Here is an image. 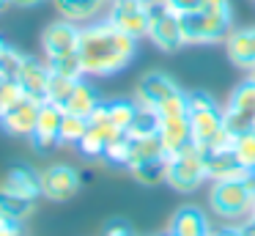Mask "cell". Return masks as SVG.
<instances>
[{"mask_svg": "<svg viewBox=\"0 0 255 236\" xmlns=\"http://www.w3.org/2000/svg\"><path fill=\"white\" fill-rule=\"evenodd\" d=\"M253 132H255V126H253Z\"/></svg>", "mask_w": 255, "mask_h": 236, "instance_id": "7dc6e473", "label": "cell"}, {"mask_svg": "<svg viewBox=\"0 0 255 236\" xmlns=\"http://www.w3.org/2000/svg\"><path fill=\"white\" fill-rule=\"evenodd\" d=\"M50 74H52V71H50V66H47V60H39V58H30V55H25L22 66H19V74H17V82L22 85L25 96L44 102Z\"/></svg>", "mask_w": 255, "mask_h": 236, "instance_id": "5bb4252c", "label": "cell"}, {"mask_svg": "<svg viewBox=\"0 0 255 236\" xmlns=\"http://www.w3.org/2000/svg\"><path fill=\"white\" fill-rule=\"evenodd\" d=\"M162 236H173V234H170V231H167V234H162Z\"/></svg>", "mask_w": 255, "mask_h": 236, "instance_id": "ee69618b", "label": "cell"}, {"mask_svg": "<svg viewBox=\"0 0 255 236\" xmlns=\"http://www.w3.org/2000/svg\"><path fill=\"white\" fill-rule=\"evenodd\" d=\"M8 47H11V44H8V41H6V38H3V36H0V55H3V52H6V49H8Z\"/></svg>", "mask_w": 255, "mask_h": 236, "instance_id": "ab89813d", "label": "cell"}, {"mask_svg": "<svg viewBox=\"0 0 255 236\" xmlns=\"http://www.w3.org/2000/svg\"><path fill=\"white\" fill-rule=\"evenodd\" d=\"M39 179H41V198H47L52 203L69 201L80 190V173L72 165H63V162L47 165L44 170H39Z\"/></svg>", "mask_w": 255, "mask_h": 236, "instance_id": "9c48e42d", "label": "cell"}, {"mask_svg": "<svg viewBox=\"0 0 255 236\" xmlns=\"http://www.w3.org/2000/svg\"><path fill=\"white\" fill-rule=\"evenodd\" d=\"M77 80H69V77H61V74H50V82H47V93H44V102H52L58 107L66 104V99L72 96Z\"/></svg>", "mask_w": 255, "mask_h": 236, "instance_id": "f546056e", "label": "cell"}, {"mask_svg": "<svg viewBox=\"0 0 255 236\" xmlns=\"http://www.w3.org/2000/svg\"><path fill=\"white\" fill-rule=\"evenodd\" d=\"M105 19L116 25L121 33L132 38L148 36V22H151V3L148 0H110L105 11Z\"/></svg>", "mask_w": 255, "mask_h": 236, "instance_id": "5b68a950", "label": "cell"}, {"mask_svg": "<svg viewBox=\"0 0 255 236\" xmlns=\"http://www.w3.org/2000/svg\"><path fill=\"white\" fill-rule=\"evenodd\" d=\"M22 60H25V55L19 52L17 47H8L6 52L0 55V82L3 80H17Z\"/></svg>", "mask_w": 255, "mask_h": 236, "instance_id": "1f68e13d", "label": "cell"}, {"mask_svg": "<svg viewBox=\"0 0 255 236\" xmlns=\"http://www.w3.org/2000/svg\"><path fill=\"white\" fill-rule=\"evenodd\" d=\"M165 168H167V157H162V159H151V162L134 165V168H129V173H132V179L140 181V184L156 187V184L165 181Z\"/></svg>", "mask_w": 255, "mask_h": 236, "instance_id": "d4e9b609", "label": "cell"}, {"mask_svg": "<svg viewBox=\"0 0 255 236\" xmlns=\"http://www.w3.org/2000/svg\"><path fill=\"white\" fill-rule=\"evenodd\" d=\"M129 151H132V137L127 135V132H121V135H116L110 143H107L105 148V157L110 165H118V168H127L129 165Z\"/></svg>", "mask_w": 255, "mask_h": 236, "instance_id": "f1b7e54d", "label": "cell"}, {"mask_svg": "<svg viewBox=\"0 0 255 236\" xmlns=\"http://www.w3.org/2000/svg\"><path fill=\"white\" fill-rule=\"evenodd\" d=\"M255 201V179H233V181H211L209 206L228 225H242L253 214Z\"/></svg>", "mask_w": 255, "mask_h": 236, "instance_id": "7a4b0ae2", "label": "cell"}, {"mask_svg": "<svg viewBox=\"0 0 255 236\" xmlns=\"http://www.w3.org/2000/svg\"><path fill=\"white\" fill-rule=\"evenodd\" d=\"M167 157L165 148H162L159 143V135H145V137H132V151H129V168H134V165L140 162H151V159H162Z\"/></svg>", "mask_w": 255, "mask_h": 236, "instance_id": "603a6c76", "label": "cell"}, {"mask_svg": "<svg viewBox=\"0 0 255 236\" xmlns=\"http://www.w3.org/2000/svg\"><path fill=\"white\" fill-rule=\"evenodd\" d=\"M47 66H50L52 74H61V77H69V80H83L85 71H83V63H80V55L77 52H69V55H55V58H44Z\"/></svg>", "mask_w": 255, "mask_h": 236, "instance_id": "4316f807", "label": "cell"}, {"mask_svg": "<svg viewBox=\"0 0 255 236\" xmlns=\"http://www.w3.org/2000/svg\"><path fill=\"white\" fill-rule=\"evenodd\" d=\"M222 118H225V129L233 132V135L250 132L255 126V82L253 80H244L231 93L228 107H222Z\"/></svg>", "mask_w": 255, "mask_h": 236, "instance_id": "ba28073f", "label": "cell"}, {"mask_svg": "<svg viewBox=\"0 0 255 236\" xmlns=\"http://www.w3.org/2000/svg\"><path fill=\"white\" fill-rule=\"evenodd\" d=\"M99 104H102L99 91H96V88L88 82V77H83V80H77L72 96H69L66 104H63V113H74V115H83V118H88V115L94 113L96 107H99Z\"/></svg>", "mask_w": 255, "mask_h": 236, "instance_id": "44dd1931", "label": "cell"}, {"mask_svg": "<svg viewBox=\"0 0 255 236\" xmlns=\"http://www.w3.org/2000/svg\"><path fill=\"white\" fill-rule=\"evenodd\" d=\"M6 190L17 192V195H25V198H33V201H39L41 198V179H39V170L28 168V165H17V168H11L6 173V179H3V184Z\"/></svg>", "mask_w": 255, "mask_h": 236, "instance_id": "ffe728a7", "label": "cell"}, {"mask_svg": "<svg viewBox=\"0 0 255 236\" xmlns=\"http://www.w3.org/2000/svg\"><path fill=\"white\" fill-rule=\"evenodd\" d=\"M80 63L85 77H113L124 71L137 55V38L121 33L102 16L80 25Z\"/></svg>", "mask_w": 255, "mask_h": 236, "instance_id": "6da1fadb", "label": "cell"}, {"mask_svg": "<svg viewBox=\"0 0 255 236\" xmlns=\"http://www.w3.org/2000/svg\"><path fill=\"white\" fill-rule=\"evenodd\" d=\"M156 135H159V143H162L167 157L181 151L184 146L192 143V135H189V115H159V129H156Z\"/></svg>", "mask_w": 255, "mask_h": 236, "instance_id": "9a60e30c", "label": "cell"}, {"mask_svg": "<svg viewBox=\"0 0 255 236\" xmlns=\"http://www.w3.org/2000/svg\"><path fill=\"white\" fill-rule=\"evenodd\" d=\"M167 231H170L173 236H211L214 234L211 225H209L206 212L198 209V206H181L176 214H173L170 228Z\"/></svg>", "mask_w": 255, "mask_h": 236, "instance_id": "e0dca14e", "label": "cell"}, {"mask_svg": "<svg viewBox=\"0 0 255 236\" xmlns=\"http://www.w3.org/2000/svg\"><path fill=\"white\" fill-rule=\"evenodd\" d=\"M134 113H137L134 99H116V102H107L110 124L116 126L118 132H129V126H132V121H134Z\"/></svg>", "mask_w": 255, "mask_h": 236, "instance_id": "484cf974", "label": "cell"}, {"mask_svg": "<svg viewBox=\"0 0 255 236\" xmlns=\"http://www.w3.org/2000/svg\"><path fill=\"white\" fill-rule=\"evenodd\" d=\"M214 236H247V234L242 231V225H225V228L217 231Z\"/></svg>", "mask_w": 255, "mask_h": 236, "instance_id": "74e56055", "label": "cell"}, {"mask_svg": "<svg viewBox=\"0 0 255 236\" xmlns=\"http://www.w3.org/2000/svg\"><path fill=\"white\" fill-rule=\"evenodd\" d=\"M181 22V36L184 44H214V41H225L228 33H231V19H222V16L206 14V11L195 8L189 14L178 16Z\"/></svg>", "mask_w": 255, "mask_h": 236, "instance_id": "8992f818", "label": "cell"}, {"mask_svg": "<svg viewBox=\"0 0 255 236\" xmlns=\"http://www.w3.org/2000/svg\"><path fill=\"white\" fill-rule=\"evenodd\" d=\"M233 154L247 170H255V132H242L233 140Z\"/></svg>", "mask_w": 255, "mask_h": 236, "instance_id": "4dcf8cb0", "label": "cell"}, {"mask_svg": "<svg viewBox=\"0 0 255 236\" xmlns=\"http://www.w3.org/2000/svg\"><path fill=\"white\" fill-rule=\"evenodd\" d=\"M80 47V25L69 19H55L41 30V49L44 58H55V55H69L77 52Z\"/></svg>", "mask_w": 255, "mask_h": 236, "instance_id": "30bf717a", "label": "cell"}, {"mask_svg": "<svg viewBox=\"0 0 255 236\" xmlns=\"http://www.w3.org/2000/svg\"><path fill=\"white\" fill-rule=\"evenodd\" d=\"M250 80H253V82H255V69H250Z\"/></svg>", "mask_w": 255, "mask_h": 236, "instance_id": "b9f144b4", "label": "cell"}, {"mask_svg": "<svg viewBox=\"0 0 255 236\" xmlns=\"http://www.w3.org/2000/svg\"><path fill=\"white\" fill-rule=\"evenodd\" d=\"M200 11L214 14V16H222V19H231L233 16L231 0H200Z\"/></svg>", "mask_w": 255, "mask_h": 236, "instance_id": "836d02e7", "label": "cell"}, {"mask_svg": "<svg viewBox=\"0 0 255 236\" xmlns=\"http://www.w3.org/2000/svg\"><path fill=\"white\" fill-rule=\"evenodd\" d=\"M33 212H36V201H33V198L17 195V192L0 187V214H6V217L17 220V223H25Z\"/></svg>", "mask_w": 255, "mask_h": 236, "instance_id": "7402d4cb", "label": "cell"}, {"mask_svg": "<svg viewBox=\"0 0 255 236\" xmlns=\"http://www.w3.org/2000/svg\"><path fill=\"white\" fill-rule=\"evenodd\" d=\"M178 91H181V88L176 85V80L167 77L165 71H148V74H143V77H140V82H137L134 104L156 110L165 99H170L173 93H178Z\"/></svg>", "mask_w": 255, "mask_h": 236, "instance_id": "8fae6325", "label": "cell"}, {"mask_svg": "<svg viewBox=\"0 0 255 236\" xmlns=\"http://www.w3.org/2000/svg\"><path fill=\"white\" fill-rule=\"evenodd\" d=\"M0 236H22V223L0 214Z\"/></svg>", "mask_w": 255, "mask_h": 236, "instance_id": "d590c367", "label": "cell"}, {"mask_svg": "<svg viewBox=\"0 0 255 236\" xmlns=\"http://www.w3.org/2000/svg\"><path fill=\"white\" fill-rule=\"evenodd\" d=\"M107 3L110 0H52L58 14L77 25H88V22L99 19L107 11Z\"/></svg>", "mask_w": 255, "mask_h": 236, "instance_id": "ac0fdd59", "label": "cell"}, {"mask_svg": "<svg viewBox=\"0 0 255 236\" xmlns=\"http://www.w3.org/2000/svg\"><path fill=\"white\" fill-rule=\"evenodd\" d=\"M39 107H41L39 99L25 96L19 104H14V107H8L6 113H3L0 129L6 132V135H11V137H25V140H30V135H33V129H36Z\"/></svg>", "mask_w": 255, "mask_h": 236, "instance_id": "7c38bea8", "label": "cell"}, {"mask_svg": "<svg viewBox=\"0 0 255 236\" xmlns=\"http://www.w3.org/2000/svg\"><path fill=\"white\" fill-rule=\"evenodd\" d=\"M25 99V91L17 80H3L0 82V104H3V113L14 104H19Z\"/></svg>", "mask_w": 255, "mask_h": 236, "instance_id": "d6a6232c", "label": "cell"}, {"mask_svg": "<svg viewBox=\"0 0 255 236\" xmlns=\"http://www.w3.org/2000/svg\"><path fill=\"white\" fill-rule=\"evenodd\" d=\"M105 236H134V234H132V228H129L124 220H113V223H107Z\"/></svg>", "mask_w": 255, "mask_h": 236, "instance_id": "8d00e7d4", "label": "cell"}, {"mask_svg": "<svg viewBox=\"0 0 255 236\" xmlns=\"http://www.w3.org/2000/svg\"><path fill=\"white\" fill-rule=\"evenodd\" d=\"M206 176H209V181H233L250 179L253 170L244 168L233 151H211L206 154Z\"/></svg>", "mask_w": 255, "mask_h": 236, "instance_id": "2e32d148", "label": "cell"}, {"mask_svg": "<svg viewBox=\"0 0 255 236\" xmlns=\"http://www.w3.org/2000/svg\"><path fill=\"white\" fill-rule=\"evenodd\" d=\"M6 5H8V0H0V11L6 8Z\"/></svg>", "mask_w": 255, "mask_h": 236, "instance_id": "60d3db41", "label": "cell"}, {"mask_svg": "<svg viewBox=\"0 0 255 236\" xmlns=\"http://www.w3.org/2000/svg\"><path fill=\"white\" fill-rule=\"evenodd\" d=\"M203 181H209V176H206V154L195 143H189L181 151L167 157V168H165L167 187H173L176 192H195Z\"/></svg>", "mask_w": 255, "mask_h": 236, "instance_id": "3957f363", "label": "cell"}, {"mask_svg": "<svg viewBox=\"0 0 255 236\" xmlns=\"http://www.w3.org/2000/svg\"><path fill=\"white\" fill-rule=\"evenodd\" d=\"M85 132H88V118L74 115V113H63L58 146H74V148H77V143L85 137Z\"/></svg>", "mask_w": 255, "mask_h": 236, "instance_id": "cb8c5ba5", "label": "cell"}, {"mask_svg": "<svg viewBox=\"0 0 255 236\" xmlns=\"http://www.w3.org/2000/svg\"><path fill=\"white\" fill-rule=\"evenodd\" d=\"M41 3H47V0H8V5H17V8H36Z\"/></svg>", "mask_w": 255, "mask_h": 236, "instance_id": "f35d334b", "label": "cell"}, {"mask_svg": "<svg viewBox=\"0 0 255 236\" xmlns=\"http://www.w3.org/2000/svg\"><path fill=\"white\" fill-rule=\"evenodd\" d=\"M156 129H159V113L137 104V113H134V121H132L127 135L129 137H145V135H156Z\"/></svg>", "mask_w": 255, "mask_h": 236, "instance_id": "83f0119b", "label": "cell"}, {"mask_svg": "<svg viewBox=\"0 0 255 236\" xmlns=\"http://www.w3.org/2000/svg\"><path fill=\"white\" fill-rule=\"evenodd\" d=\"M211 236H214V234H211Z\"/></svg>", "mask_w": 255, "mask_h": 236, "instance_id": "c3c4849f", "label": "cell"}, {"mask_svg": "<svg viewBox=\"0 0 255 236\" xmlns=\"http://www.w3.org/2000/svg\"><path fill=\"white\" fill-rule=\"evenodd\" d=\"M0 118H3V104H0Z\"/></svg>", "mask_w": 255, "mask_h": 236, "instance_id": "7bdbcfd3", "label": "cell"}, {"mask_svg": "<svg viewBox=\"0 0 255 236\" xmlns=\"http://www.w3.org/2000/svg\"><path fill=\"white\" fill-rule=\"evenodd\" d=\"M148 3H154V0H148Z\"/></svg>", "mask_w": 255, "mask_h": 236, "instance_id": "bcb514c9", "label": "cell"}, {"mask_svg": "<svg viewBox=\"0 0 255 236\" xmlns=\"http://www.w3.org/2000/svg\"><path fill=\"white\" fill-rule=\"evenodd\" d=\"M253 179H255V170H253Z\"/></svg>", "mask_w": 255, "mask_h": 236, "instance_id": "f6af8a7d", "label": "cell"}, {"mask_svg": "<svg viewBox=\"0 0 255 236\" xmlns=\"http://www.w3.org/2000/svg\"><path fill=\"white\" fill-rule=\"evenodd\" d=\"M154 41L156 49L162 52H176V49L184 47V36H181V22H178V14H173L170 8L154 0L151 3V22H148V36Z\"/></svg>", "mask_w": 255, "mask_h": 236, "instance_id": "52a82bcc", "label": "cell"}, {"mask_svg": "<svg viewBox=\"0 0 255 236\" xmlns=\"http://www.w3.org/2000/svg\"><path fill=\"white\" fill-rule=\"evenodd\" d=\"M165 8H170L173 14H189V11H195V8H200V0H159Z\"/></svg>", "mask_w": 255, "mask_h": 236, "instance_id": "e575fe53", "label": "cell"}, {"mask_svg": "<svg viewBox=\"0 0 255 236\" xmlns=\"http://www.w3.org/2000/svg\"><path fill=\"white\" fill-rule=\"evenodd\" d=\"M187 104H189V135H192L195 146L203 151V148L225 129L222 107L206 91L187 93Z\"/></svg>", "mask_w": 255, "mask_h": 236, "instance_id": "277c9868", "label": "cell"}, {"mask_svg": "<svg viewBox=\"0 0 255 236\" xmlns=\"http://www.w3.org/2000/svg\"><path fill=\"white\" fill-rule=\"evenodd\" d=\"M61 121H63V107L52 102H41L39 115H36V129L30 135L36 151H50L58 146V135H61Z\"/></svg>", "mask_w": 255, "mask_h": 236, "instance_id": "4fadbf2b", "label": "cell"}, {"mask_svg": "<svg viewBox=\"0 0 255 236\" xmlns=\"http://www.w3.org/2000/svg\"><path fill=\"white\" fill-rule=\"evenodd\" d=\"M228 58L242 69H255V27H242V30L228 33Z\"/></svg>", "mask_w": 255, "mask_h": 236, "instance_id": "d6986e66", "label": "cell"}]
</instances>
